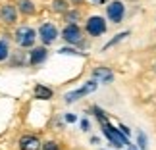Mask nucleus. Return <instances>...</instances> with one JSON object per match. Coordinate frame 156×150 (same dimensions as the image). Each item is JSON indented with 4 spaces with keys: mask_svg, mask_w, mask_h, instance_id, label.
Segmentation results:
<instances>
[{
    "mask_svg": "<svg viewBox=\"0 0 156 150\" xmlns=\"http://www.w3.org/2000/svg\"><path fill=\"white\" fill-rule=\"evenodd\" d=\"M100 125H102V131H104V135H106L108 139L112 141V145H114V146H123V145H127V141H125L123 137L118 133V129L110 127V125H108V121H102Z\"/></svg>",
    "mask_w": 156,
    "mask_h": 150,
    "instance_id": "obj_10",
    "label": "nucleus"
},
{
    "mask_svg": "<svg viewBox=\"0 0 156 150\" xmlns=\"http://www.w3.org/2000/svg\"><path fill=\"white\" fill-rule=\"evenodd\" d=\"M154 71H156V64H154Z\"/></svg>",
    "mask_w": 156,
    "mask_h": 150,
    "instance_id": "obj_22",
    "label": "nucleus"
},
{
    "mask_svg": "<svg viewBox=\"0 0 156 150\" xmlns=\"http://www.w3.org/2000/svg\"><path fill=\"white\" fill-rule=\"evenodd\" d=\"M100 2H102V0H100Z\"/></svg>",
    "mask_w": 156,
    "mask_h": 150,
    "instance_id": "obj_23",
    "label": "nucleus"
},
{
    "mask_svg": "<svg viewBox=\"0 0 156 150\" xmlns=\"http://www.w3.org/2000/svg\"><path fill=\"white\" fill-rule=\"evenodd\" d=\"M125 14H127V8H125L123 0H112V2H108V6H106V19L110 23H116V25L123 23Z\"/></svg>",
    "mask_w": 156,
    "mask_h": 150,
    "instance_id": "obj_5",
    "label": "nucleus"
},
{
    "mask_svg": "<svg viewBox=\"0 0 156 150\" xmlns=\"http://www.w3.org/2000/svg\"><path fill=\"white\" fill-rule=\"evenodd\" d=\"M62 19H64V23H79L83 19V14H81L79 8L71 6L68 12H64V14H62Z\"/></svg>",
    "mask_w": 156,
    "mask_h": 150,
    "instance_id": "obj_14",
    "label": "nucleus"
},
{
    "mask_svg": "<svg viewBox=\"0 0 156 150\" xmlns=\"http://www.w3.org/2000/svg\"><path fill=\"white\" fill-rule=\"evenodd\" d=\"M41 150H60V142L50 139V141L43 142V146H41Z\"/></svg>",
    "mask_w": 156,
    "mask_h": 150,
    "instance_id": "obj_18",
    "label": "nucleus"
},
{
    "mask_svg": "<svg viewBox=\"0 0 156 150\" xmlns=\"http://www.w3.org/2000/svg\"><path fill=\"white\" fill-rule=\"evenodd\" d=\"M83 31H85L91 39L102 37V35L108 31L106 17H102V16H89L87 19H85V27H83Z\"/></svg>",
    "mask_w": 156,
    "mask_h": 150,
    "instance_id": "obj_3",
    "label": "nucleus"
},
{
    "mask_svg": "<svg viewBox=\"0 0 156 150\" xmlns=\"http://www.w3.org/2000/svg\"><path fill=\"white\" fill-rule=\"evenodd\" d=\"M17 19H20V12H17L16 4H10L6 2L0 6V23L2 25H8V27H14Z\"/></svg>",
    "mask_w": 156,
    "mask_h": 150,
    "instance_id": "obj_6",
    "label": "nucleus"
},
{
    "mask_svg": "<svg viewBox=\"0 0 156 150\" xmlns=\"http://www.w3.org/2000/svg\"><path fill=\"white\" fill-rule=\"evenodd\" d=\"M69 4H71V6H81L83 0H69Z\"/></svg>",
    "mask_w": 156,
    "mask_h": 150,
    "instance_id": "obj_20",
    "label": "nucleus"
},
{
    "mask_svg": "<svg viewBox=\"0 0 156 150\" xmlns=\"http://www.w3.org/2000/svg\"><path fill=\"white\" fill-rule=\"evenodd\" d=\"M16 8L20 12V16H23V17H33L37 14V4H35V0H17Z\"/></svg>",
    "mask_w": 156,
    "mask_h": 150,
    "instance_id": "obj_11",
    "label": "nucleus"
},
{
    "mask_svg": "<svg viewBox=\"0 0 156 150\" xmlns=\"http://www.w3.org/2000/svg\"><path fill=\"white\" fill-rule=\"evenodd\" d=\"M93 79L98 81V83H112L114 81V71L110 68H106V65H98V68L93 69Z\"/></svg>",
    "mask_w": 156,
    "mask_h": 150,
    "instance_id": "obj_12",
    "label": "nucleus"
},
{
    "mask_svg": "<svg viewBox=\"0 0 156 150\" xmlns=\"http://www.w3.org/2000/svg\"><path fill=\"white\" fill-rule=\"evenodd\" d=\"M46 58H48V46H44V44L37 46V44H35L33 48H29L27 64L29 65H41V64L46 62Z\"/></svg>",
    "mask_w": 156,
    "mask_h": 150,
    "instance_id": "obj_8",
    "label": "nucleus"
},
{
    "mask_svg": "<svg viewBox=\"0 0 156 150\" xmlns=\"http://www.w3.org/2000/svg\"><path fill=\"white\" fill-rule=\"evenodd\" d=\"M37 39L41 40V44L52 46V44L60 39V29L56 27V23L44 21V23H41L39 29H37Z\"/></svg>",
    "mask_w": 156,
    "mask_h": 150,
    "instance_id": "obj_4",
    "label": "nucleus"
},
{
    "mask_svg": "<svg viewBox=\"0 0 156 150\" xmlns=\"http://www.w3.org/2000/svg\"><path fill=\"white\" fill-rule=\"evenodd\" d=\"M97 87H98V81H94V79H91V81H87L85 85H83L81 89H77V91H73V92H68L64 96V100H66V104H73V102H77L79 98H83V96H87L89 92H93V91H97Z\"/></svg>",
    "mask_w": 156,
    "mask_h": 150,
    "instance_id": "obj_7",
    "label": "nucleus"
},
{
    "mask_svg": "<svg viewBox=\"0 0 156 150\" xmlns=\"http://www.w3.org/2000/svg\"><path fill=\"white\" fill-rule=\"evenodd\" d=\"M69 8H71L69 0H50V10L58 16H62L64 12H68Z\"/></svg>",
    "mask_w": 156,
    "mask_h": 150,
    "instance_id": "obj_15",
    "label": "nucleus"
},
{
    "mask_svg": "<svg viewBox=\"0 0 156 150\" xmlns=\"http://www.w3.org/2000/svg\"><path fill=\"white\" fill-rule=\"evenodd\" d=\"M14 40H16V44L20 46V48H33L35 43H37V31H35L33 27H29V25H20L16 29V33H14Z\"/></svg>",
    "mask_w": 156,
    "mask_h": 150,
    "instance_id": "obj_2",
    "label": "nucleus"
},
{
    "mask_svg": "<svg viewBox=\"0 0 156 150\" xmlns=\"http://www.w3.org/2000/svg\"><path fill=\"white\" fill-rule=\"evenodd\" d=\"M17 146H20V150H41L43 142L37 135H23L17 141Z\"/></svg>",
    "mask_w": 156,
    "mask_h": 150,
    "instance_id": "obj_9",
    "label": "nucleus"
},
{
    "mask_svg": "<svg viewBox=\"0 0 156 150\" xmlns=\"http://www.w3.org/2000/svg\"><path fill=\"white\" fill-rule=\"evenodd\" d=\"M129 35H131V31H123V33H118V35H116V39H112V40H110V43H108V44L104 46V48H112V46H114V44H118V43H122V40H123L125 37H129Z\"/></svg>",
    "mask_w": 156,
    "mask_h": 150,
    "instance_id": "obj_17",
    "label": "nucleus"
},
{
    "mask_svg": "<svg viewBox=\"0 0 156 150\" xmlns=\"http://www.w3.org/2000/svg\"><path fill=\"white\" fill-rule=\"evenodd\" d=\"M10 54H12V46L6 39H0V64L2 62H8L10 60Z\"/></svg>",
    "mask_w": 156,
    "mask_h": 150,
    "instance_id": "obj_16",
    "label": "nucleus"
},
{
    "mask_svg": "<svg viewBox=\"0 0 156 150\" xmlns=\"http://www.w3.org/2000/svg\"><path fill=\"white\" fill-rule=\"evenodd\" d=\"M0 2H2V0H0Z\"/></svg>",
    "mask_w": 156,
    "mask_h": 150,
    "instance_id": "obj_24",
    "label": "nucleus"
},
{
    "mask_svg": "<svg viewBox=\"0 0 156 150\" xmlns=\"http://www.w3.org/2000/svg\"><path fill=\"white\" fill-rule=\"evenodd\" d=\"M129 2H137V0H129Z\"/></svg>",
    "mask_w": 156,
    "mask_h": 150,
    "instance_id": "obj_21",
    "label": "nucleus"
},
{
    "mask_svg": "<svg viewBox=\"0 0 156 150\" xmlns=\"http://www.w3.org/2000/svg\"><path fill=\"white\" fill-rule=\"evenodd\" d=\"M33 96L37 98V100H50L52 96H54V91L50 87H46V85H35V89H33Z\"/></svg>",
    "mask_w": 156,
    "mask_h": 150,
    "instance_id": "obj_13",
    "label": "nucleus"
},
{
    "mask_svg": "<svg viewBox=\"0 0 156 150\" xmlns=\"http://www.w3.org/2000/svg\"><path fill=\"white\" fill-rule=\"evenodd\" d=\"M83 35L85 31L81 29L79 23H66L64 29L60 31V39H64V43L69 46H83Z\"/></svg>",
    "mask_w": 156,
    "mask_h": 150,
    "instance_id": "obj_1",
    "label": "nucleus"
},
{
    "mask_svg": "<svg viewBox=\"0 0 156 150\" xmlns=\"http://www.w3.org/2000/svg\"><path fill=\"white\" fill-rule=\"evenodd\" d=\"M60 54H77V50L75 48H62V50H60Z\"/></svg>",
    "mask_w": 156,
    "mask_h": 150,
    "instance_id": "obj_19",
    "label": "nucleus"
}]
</instances>
